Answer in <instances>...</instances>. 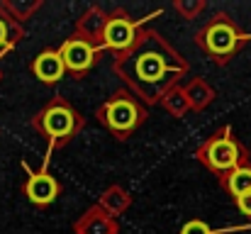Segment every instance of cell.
Here are the masks:
<instances>
[{
    "mask_svg": "<svg viewBox=\"0 0 251 234\" xmlns=\"http://www.w3.org/2000/svg\"><path fill=\"white\" fill-rule=\"evenodd\" d=\"M112 71L132 95L149 107L159 105L171 88L180 85L190 64L164 34L151 27H142L134 44L112 56Z\"/></svg>",
    "mask_w": 251,
    "mask_h": 234,
    "instance_id": "1",
    "label": "cell"
},
{
    "mask_svg": "<svg viewBox=\"0 0 251 234\" xmlns=\"http://www.w3.org/2000/svg\"><path fill=\"white\" fill-rule=\"evenodd\" d=\"M193 42L215 66H227L247 44H251V32H244L232 15L215 12L195 32Z\"/></svg>",
    "mask_w": 251,
    "mask_h": 234,
    "instance_id": "2",
    "label": "cell"
},
{
    "mask_svg": "<svg viewBox=\"0 0 251 234\" xmlns=\"http://www.w3.org/2000/svg\"><path fill=\"white\" fill-rule=\"evenodd\" d=\"M95 120L117 142H127L149 120V107L137 95H132L127 88H117L105 103L98 105Z\"/></svg>",
    "mask_w": 251,
    "mask_h": 234,
    "instance_id": "3",
    "label": "cell"
},
{
    "mask_svg": "<svg viewBox=\"0 0 251 234\" xmlns=\"http://www.w3.org/2000/svg\"><path fill=\"white\" fill-rule=\"evenodd\" d=\"M32 127L49 142V152L66 147L69 142H74L85 127V117L64 98V95H54L34 117H32Z\"/></svg>",
    "mask_w": 251,
    "mask_h": 234,
    "instance_id": "4",
    "label": "cell"
},
{
    "mask_svg": "<svg viewBox=\"0 0 251 234\" xmlns=\"http://www.w3.org/2000/svg\"><path fill=\"white\" fill-rule=\"evenodd\" d=\"M195 158H198V163L202 168H207L217 178L227 176L237 166L251 163L249 149L239 142V137L234 134L232 125H222L207 139H202L200 147L195 149Z\"/></svg>",
    "mask_w": 251,
    "mask_h": 234,
    "instance_id": "5",
    "label": "cell"
},
{
    "mask_svg": "<svg viewBox=\"0 0 251 234\" xmlns=\"http://www.w3.org/2000/svg\"><path fill=\"white\" fill-rule=\"evenodd\" d=\"M159 15H161V10H154L151 15H147L142 20H134L125 7H115L112 12H107V25H105V32H102V39H100V49L110 52L112 56L127 52L134 44L139 29L147 27V20L159 17Z\"/></svg>",
    "mask_w": 251,
    "mask_h": 234,
    "instance_id": "6",
    "label": "cell"
},
{
    "mask_svg": "<svg viewBox=\"0 0 251 234\" xmlns=\"http://www.w3.org/2000/svg\"><path fill=\"white\" fill-rule=\"evenodd\" d=\"M59 56L64 61V69L71 78H85L100 61L102 49L90 44L88 39L71 34L69 39H64V44L59 47Z\"/></svg>",
    "mask_w": 251,
    "mask_h": 234,
    "instance_id": "7",
    "label": "cell"
},
{
    "mask_svg": "<svg viewBox=\"0 0 251 234\" xmlns=\"http://www.w3.org/2000/svg\"><path fill=\"white\" fill-rule=\"evenodd\" d=\"M25 195L37 208H49L61 195V183L49 171V158L44 161L39 171H29V178L25 181Z\"/></svg>",
    "mask_w": 251,
    "mask_h": 234,
    "instance_id": "8",
    "label": "cell"
},
{
    "mask_svg": "<svg viewBox=\"0 0 251 234\" xmlns=\"http://www.w3.org/2000/svg\"><path fill=\"white\" fill-rule=\"evenodd\" d=\"M74 234H120V222L95 203L85 210L83 215L76 217Z\"/></svg>",
    "mask_w": 251,
    "mask_h": 234,
    "instance_id": "9",
    "label": "cell"
},
{
    "mask_svg": "<svg viewBox=\"0 0 251 234\" xmlns=\"http://www.w3.org/2000/svg\"><path fill=\"white\" fill-rule=\"evenodd\" d=\"M34 78H39L42 83L47 85H54L59 83L61 78L66 76V69H64V61L59 56V49H44L34 56V61L29 64Z\"/></svg>",
    "mask_w": 251,
    "mask_h": 234,
    "instance_id": "10",
    "label": "cell"
},
{
    "mask_svg": "<svg viewBox=\"0 0 251 234\" xmlns=\"http://www.w3.org/2000/svg\"><path fill=\"white\" fill-rule=\"evenodd\" d=\"M105 25H107V12L100 7V5H90L85 7L83 15L76 20V29L74 34L88 39L90 44L100 47V39H102V32H105Z\"/></svg>",
    "mask_w": 251,
    "mask_h": 234,
    "instance_id": "11",
    "label": "cell"
},
{
    "mask_svg": "<svg viewBox=\"0 0 251 234\" xmlns=\"http://www.w3.org/2000/svg\"><path fill=\"white\" fill-rule=\"evenodd\" d=\"M183 90H185V98H188V105H190L193 112H202V110H207V107L215 103V98H217L215 88H212L202 76L190 78V80L183 85Z\"/></svg>",
    "mask_w": 251,
    "mask_h": 234,
    "instance_id": "12",
    "label": "cell"
},
{
    "mask_svg": "<svg viewBox=\"0 0 251 234\" xmlns=\"http://www.w3.org/2000/svg\"><path fill=\"white\" fill-rule=\"evenodd\" d=\"M98 205H100L107 215H112V217L117 220L120 215H125V212L132 208V195H129L122 185L112 183V185H107V188L102 190V195H100Z\"/></svg>",
    "mask_w": 251,
    "mask_h": 234,
    "instance_id": "13",
    "label": "cell"
},
{
    "mask_svg": "<svg viewBox=\"0 0 251 234\" xmlns=\"http://www.w3.org/2000/svg\"><path fill=\"white\" fill-rule=\"evenodd\" d=\"M220 185H222V190H225L232 200H237V198L251 193V163L237 166L234 171H229L227 176H222V178H220Z\"/></svg>",
    "mask_w": 251,
    "mask_h": 234,
    "instance_id": "14",
    "label": "cell"
},
{
    "mask_svg": "<svg viewBox=\"0 0 251 234\" xmlns=\"http://www.w3.org/2000/svg\"><path fill=\"white\" fill-rule=\"evenodd\" d=\"M159 105L164 107V112H166V115L176 117V120H180V117H185V115L190 112V105H188V98H185V90H183V85H176V88H171L166 95L159 100Z\"/></svg>",
    "mask_w": 251,
    "mask_h": 234,
    "instance_id": "15",
    "label": "cell"
},
{
    "mask_svg": "<svg viewBox=\"0 0 251 234\" xmlns=\"http://www.w3.org/2000/svg\"><path fill=\"white\" fill-rule=\"evenodd\" d=\"M20 37H22V29L17 27V22L0 10V54L5 49H10L12 44H17Z\"/></svg>",
    "mask_w": 251,
    "mask_h": 234,
    "instance_id": "16",
    "label": "cell"
},
{
    "mask_svg": "<svg viewBox=\"0 0 251 234\" xmlns=\"http://www.w3.org/2000/svg\"><path fill=\"white\" fill-rule=\"evenodd\" d=\"M244 230H249V225H237V227H225V230H215V227H210L205 220H188L183 227H180V234H229V232H244Z\"/></svg>",
    "mask_w": 251,
    "mask_h": 234,
    "instance_id": "17",
    "label": "cell"
},
{
    "mask_svg": "<svg viewBox=\"0 0 251 234\" xmlns=\"http://www.w3.org/2000/svg\"><path fill=\"white\" fill-rule=\"evenodd\" d=\"M171 7L180 15V20H188V22H190V20H195V17L207 7V2H205V0H173Z\"/></svg>",
    "mask_w": 251,
    "mask_h": 234,
    "instance_id": "18",
    "label": "cell"
},
{
    "mask_svg": "<svg viewBox=\"0 0 251 234\" xmlns=\"http://www.w3.org/2000/svg\"><path fill=\"white\" fill-rule=\"evenodd\" d=\"M42 7V0H37V2H10L7 5V10L12 12L10 17L12 20H27L32 12H37Z\"/></svg>",
    "mask_w": 251,
    "mask_h": 234,
    "instance_id": "19",
    "label": "cell"
},
{
    "mask_svg": "<svg viewBox=\"0 0 251 234\" xmlns=\"http://www.w3.org/2000/svg\"><path fill=\"white\" fill-rule=\"evenodd\" d=\"M234 205H237V210L247 217L251 222V193H247V195H242V198H237L234 200Z\"/></svg>",
    "mask_w": 251,
    "mask_h": 234,
    "instance_id": "20",
    "label": "cell"
}]
</instances>
